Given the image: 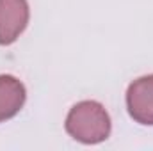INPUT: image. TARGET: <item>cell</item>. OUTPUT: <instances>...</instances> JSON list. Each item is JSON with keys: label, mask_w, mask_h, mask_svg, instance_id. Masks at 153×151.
I'll return each instance as SVG.
<instances>
[{"label": "cell", "mask_w": 153, "mask_h": 151, "mask_svg": "<svg viewBox=\"0 0 153 151\" xmlns=\"http://www.w3.org/2000/svg\"><path fill=\"white\" fill-rule=\"evenodd\" d=\"M68 130L82 141H98L107 135L109 119L96 103H82L70 115Z\"/></svg>", "instance_id": "obj_1"}, {"label": "cell", "mask_w": 153, "mask_h": 151, "mask_svg": "<svg viewBox=\"0 0 153 151\" xmlns=\"http://www.w3.org/2000/svg\"><path fill=\"white\" fill-rule=\"evenodd\" d=\"M27 21L25 0H0V43H11Z\"/></svg>", "instance_id": "obj_2"}, {"label": "cell", "mask_w": 153, "mask_h": 151, "mask_svg": "<svg viewBox=\"0 0 153 151\" xmlns=\"http://www.w3.org/2000/svg\"><path fill=\"white\" fill-rule=\"evenodd\" d=\"M128 107L135 119L153 124V76L141 78L130 87Z\"/></svg>", "instance_id": "obj_3"}, {"label": "cell", "mask_w": 153, "mask_h": 151, "mask_svg": "<svg viewBox=\"0 0 153 151\" xmlns=\"http://www.w3.org/2000/svg\"><path fill=\"white\" fill-rule=\"evenodd\" d=\"M23 87L11 76H0V119L9 117L22 107Z\"/></svg>", "instance_id": "obj_4"}]
</instances>
